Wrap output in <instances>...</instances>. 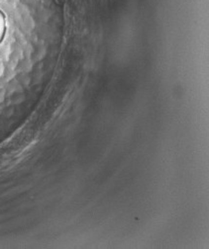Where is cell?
<instances>
[{
	"mask_svg": "<svg viewBox=\"0 0 209 249\" xmlns=\"http://www.w3.org/2000/svg\"><path fill=\"white\" fill-rule=\"evenodd\" d=\"M4 31H5V24H4V18L2 14L0 13V41L2 40L3 35H4Z\"/></svg>",
	"mask_w": 209,
	"mask_h": 249,
	"instance_id": "cell-1",
	"label": "cell"
}]
</instances>
